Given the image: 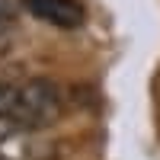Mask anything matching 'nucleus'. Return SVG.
<instances>
[{
	"mask_svg": "<svg viewBox=\"0 0 160 160\" xmlns=\"http://www.w3.org/2000/svg\"><path fill=\"white\" fill-rule=\"evenodd\" d=\"M22 128H45L61 118V93L51 80H29L16 90V106L10 112Z\"/></svg>",
	"mask_w": 160,
	"mask_h": 160,
	"instance_id": "f257e3e1",
	"label": "nucleus"
},
{
	"mask_svg": "<svg viewBox=\"0 0 160 160\" xmlns=\"http://www.w3.org/2000/svg\"><path fill=\"white\" fill-rule=\"evenodd\" d=\"M22 7L35 19H42L48 26H58V29H77L87 16L77 0H22Z\"/></svg>",
	"mask_w": 160,
	"mask_h": 160,
	"instance_id": "f03ea898",
	"label": "nucleus"
},
{
	"mask_svg": "<svg viewBox=\"0 0 160 160\" xmlns=\"http://www.w3.org/2000/svg\"><path fill=\"white\" fill-rule=\"evenodd\" d=\"M13 106H16V87H10L0 80V115H10Z\"/></svg>",
	"mask_w": 160,
	"mask_h": 160,
	"instance_id": "7ed1b4c3",
	"label": "nucleus"
},
{
	"mask_svg": "<svg viewBox=\"0 0 160 160\" xmlns=\"http://www.w3.org/2000/svg\"><path fill=\"white\" fill-rule=\"evenodd\" d=\"M22 125L16 122V118H13V115H0V144H3L7 138H13V135H16V131H19Z\"/></svg>",
	"mask_w": 160,
	"mask_h": 160,
	"instance_id": "20e7f679",
	"label": "nucleus"
},
{
	"mask_svg": "<svg viewBox=\"0 0 160 160\" xmlns=\"http://www.w3.org/2000/svg\"><path fill=\"white\" fill-rule=\"evenodd\" d=\"M13 16H16V10H13L7 0H0V35H7V29L13 26Z\"/></svg>",
	"mask_w": 160,
	"mask_h": 160,
	"instance_id": "39448f33",
	"label": "nucleus"
}]
</instances>
